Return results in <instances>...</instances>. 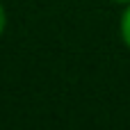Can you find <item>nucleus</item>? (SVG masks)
I'll use <instances>...</instances> for the list:
<instances>
[{"mask_svg": "<svg viewBox=\"0 0 130 130\" xmlns=\"http://www.w3.org/2000/svg\"><path fill=\"white\" fill-rule=\"evenodd\" d=\"M121 37H123L126 46L130 48V7L123 11V16H121Z\"/></svg>", "mask_w": 130, "mask_h": 130, "instance_id": "obj_1", "label": "nucleus"}, {"mask_svg": "<svg viewBox=\"0 0 130 130\" xmlns=\"http://www.w3.org/2000/svg\"><path fill=\"white\" fill-rule=\"evenodd\" d=\"M5 23H7V14H5V7H2V2H0V37H2V32H5Z\"/></svg>", "mask_w": 130, "mask_h": 130, "instance_id": "obj_2", "label": "nucleus"}, {"mask_svg": "<svg viewBox=\"0 0 130 130\" xmlns=\"http://www.w3.org/2000/svg\"><path fill=\"white\" fill-rule=\"evenodd\" d=\"M117 2H130V0H117Z\"/></svg>", "mask_w": 130, "mask_h": 130, "instance_id": "obj_3", "label": "nucleus"}]
</instances>
